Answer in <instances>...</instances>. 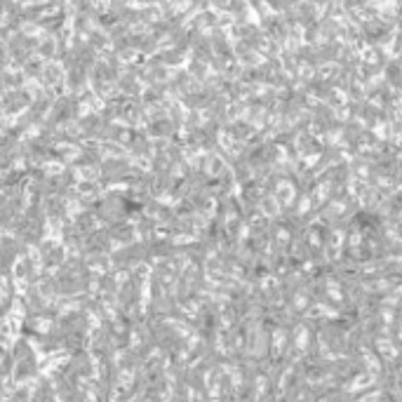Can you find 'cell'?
I'll return each mask as SVG.
<instances>
[{"label":"cell","mask_w":402,"mask_h":402,"mask_svg":"<svg viewBox=\"0 0 402 402\" xmlns=\"http://www.w3.org/2000/svg\"><path fill=\"white\" fill-rule=\"evenodd\" d=\"M12 377L14 381L21 384V381H29V379L38 377V357L34 349H31V344L26 339H19L17 344H14L12 349Z\"/></svg>","instance_id":"6da1fadb"},{"label":"cell","mask_w":402,"mask_h":402,"mask_svg":"<svg viewBox=\"0 0 402 402\" xmlns=\"http://www.w3.org/2000/svg\"><path fill=\"white\" fill-rule=\"evenodd\" d=\"M66 377L71 379H83V377H90L92 372H95V365H92V357H90V353H83V351H75L73 353V357L66 362V367L62 369Z\"/></svg>","instance_id":"7a4b0ae2"},{"label":"cell","mask_w":402,"mask_h":402,"mask_svg":"<svg viewBox=\"0 0 402 402\" xmlns=\"http://www.w3.org/2000/svg\"><path fill=\"white\" fill-rule=\"evenodd\" d=\"M21 252H24V245H21V242L0 240V275H5V273L12 271L14 262L21 257Z\"/></svg>","instance_id":"3957f363"},{"label":"cell","mask_w":402,"mask_h":402,"mask_svg":"<svg viewBox=\"0 0 402 402\" xmlns=\"http://www.w3.org/2000/svg\"><path fill=\"white\" fill-rule=\"evenodd\" d=\"M146 257H149V245H132V247L123 249L121 254H116V264L118 266H134Z\"/></svg>","instance_id":"277c9868"},{"label":"cell","mask_w":402,"mask_h":402,"mask_svg":"<svg viewBox=\"0 0 402 402\" xmlns=\"http://www.w3.org/2000/svg\"><path fill=\"white\" fill-rule=\"evenodd\" d=\"M121 303L127 308L137 306L139 303V280L137 278H129L125 285L121 287Z\"/></svg>","instance_id":"5b68a950"},{"label":"cell","mask_w":402,"mask_h":402,"mask_svg":"<svg viewBox=\"0 0 402 402\" xmlns=\"http://www.w3.org/2000/svg\"><path fill=\"white\" fill-rule=\"evenodd\" d=\"M40 257H42V264L50 268V266H59L64 264V247L54 245V242H45V245L40 247Z\"/></svg>","instance_id":"8992f818"},{"label":"cell","mask_w":402,"mask_h":402,"mask_svg":"<svg viewBox=\"0 0 402 402\" xmlns=\"http://www.w3.org/2000/svg\"><path fill=\"white\" fill-rule=\"evenodd\" d=\"M31 402H57V390H54V386L50 381L42 379V381L36 386L34 395H31Z\"/></svg>","instance_id":"52a82bcc"},{"label":"cell","mask_w":402,"mask_h":402,"mask_svg":"<svg viewBox=\"0 0 402 402\" xmlns=\"http://www.w3.org/2000/svg\"><path fill=\"white\" fill-rule=\"evenodd\" d=\"M17 275H19L21 280H26V282H34V280H38V273H36V264L31 262L29 257H26V259H21Z\"/></svg>","instance_id":"ba28073f"},{"label":"cell","mask_w":402,"mask_h":402,"mask_svg":"<svg viewBox=\"0 0 402 402\" xmlns=\"http://www.w3.org/2000/svg\"><path fill=\"white\" fill-rule=\"evenodd\" d=\"M12 400H14V402H26V400H29V390H26V388H19L17 393L12 395Z\"/></svg>","instance_id":"9c48e42d"},{"label":"cell","mask_w":402,"mask_h":402,"mask_svg":"<svg viewBox=\"0 0 402 402\" xmlns=\"http://www.w3.org/2000/svg\"><path fill=\"white\" fill-rule=\"evenodd\" d=\"M3 395H5V379L0 377V398H3Z\"/></svg>","instance_id":"30bf717a"}]
</instances>
